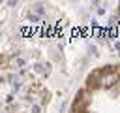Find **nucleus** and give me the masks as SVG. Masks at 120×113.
Wrapping results in <instances>:
<instances>
[{
    "mask_svg": "<svg viewBox=\"0 0 120 113\" xmlns=\"http://www.w3.org/2000/svg\"><path fill=\"white\" fill-rule=\"evenodd\" d=\"M118 81V73H112V72H109V73H105L103 77H101V85L103 87H111V85H114Z\"/></svg>",
    "mask_w": 120,
    "mask_h": 113,
    "instance_id": "obj_1",
    "label": "nucleus"
}]
</instances>
